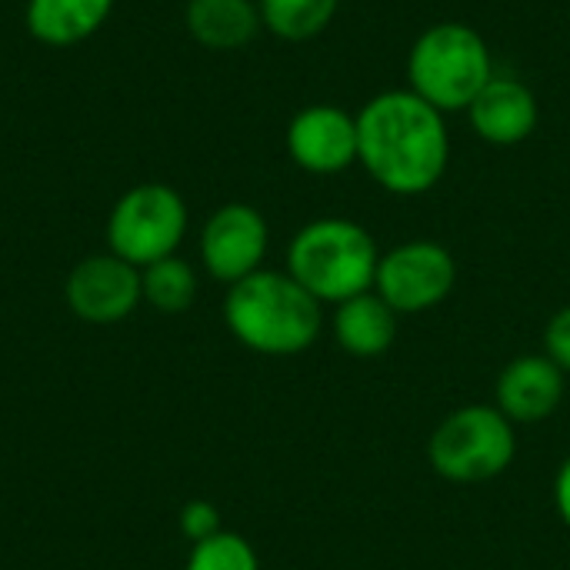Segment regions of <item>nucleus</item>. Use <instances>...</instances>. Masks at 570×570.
Returning <instances> with one entry per match:
<instances>
[{
	"mask_svg": "<svg viewBox=\"0 0 570 570\" xmlns=\"http://www.w3.org/2000/svg\"><path fill=\"white\" fill-rule=\"evenodd\" d=\"M114 10V0H27L23 23L47 47H73L94 37Z\"/></svg>",
	"mask_w": 570,
	"mask_h": 570,
	"instance_id": "obj_15",
	"label": "nucleus"
},
{
	"mask_svg": "<svg viewBox=\"0 0 570 570\" xmlns=\"http://www.w3.org/2000/svg\"><path fill=\"white\" fill-rule=\"evenodd\" d=\"M564 401V371L548 354L514 357L498 377V411L511 424L548 421Z\"/></svg>",
	"mask_w": 570,
	"mask_h": 570,
	"instance_id": "obj_12",
	"label": "nucleus"
},
{
	"mask_svg": "<svg viewBox=\"0 0 570 570\" xmlns=\"http://www.w3.org/2000/svg\"><path fill=\"white\" fill-rule=\"evenodd\" d=\"M494 77V57L481 30L461 20L424 27L407 50V90L448 114H464Z\"/></svg>",
	"mask_w": 570,
	"mask_h": 570,
	"instance_id": "obj_4",
	"label": "nucleus"
},
{
	"mask_svg": "<svg viewBox=\"0 0 570 570\" xmlns=\"http://www.w3.org/2000/svg\"><path fill=\"white\" fill-rule=\"evenodd\" d=\"M357 164L387 194L434 190L451 164L448 117L407 87L374 94L357 110Z\"/></svg>",
	"mask_w": 570,
	"mask_h": 570,
	"instance_id": "obj_1",
	"label": "nucleus"
},
{
	"mask_svg": "<svg viewBox=\"0 0 570 570\" xmlns=\"http://www.w3.org/2000/svg\"><path fill=\"white\" fill-rule=\"evenodd\" d=\"M397 311L377 294L364 291L334 311V337L351 357H381L397 337Z\"/></svg>",
	"mask_w": 570,
	"mask_h": 570,
	"instance_id": "obj_14",
	"label": "nucleus"
},
{
	"mask_svg": "<svg viewBox=\"0 0 570 570\" xmlns=\"http://www.w3.org/2000/svg\"><path fill=\"white\" fill-rule=\"evenodd\" d=\"M220 514L210 501H187L184 511H180V534L190 541V544H200L214 534H220Z\"/></svg>",
	"mask_w": 570,
	"mask_h": 570,
	"instance_id": "obj_19",
	"label": "nucleus"
},
{
	"mask_svg": "<svg viewBox=\"0 0 570 570\" xmlns=\"http://www.w3.org/2000/svg\"><path fill=\"white\" fill-rule=\"evenodd\" d=\"M184 27L204 50L217 53L240 50L264 30L257 0H187Z\"/></svg>",
	"mask_w": 570,
	"mask_h": 570,
	"instance_id": "obj_13",
	"label": "nucleus"
},
{
	"mask_svg": "<svg viewBox=\"0 0 570 570\" xmlns=\"http://www.w3.org/2000/svg\"><path fill=\"white\" fill-rule=\"evenodd\" d=\"M271 247V227L250 204H220L200 227L197 250L204 271L220 284H237L264 267Z\"/></svg>",
	"mask_w": 570,
	"mask_h": 570,
	"instance_id": "obj_8",
	"label": "nucleus"
},
{
	"mask_svg": "<svg viewBox=\"0 0 570 570\" xmlns=\"http://www.w3.org/2000/svg\"><path fill=\"white\" fill-rule=\"evenodd\" d=\"M544 347H548V357L570 374V304L568 307H561L554 317H551V324H548V331H544Z\"/></svg>",
	"mask_w": 570,
	"mask_h": 570,
	"instance_id": "obj_20",
	"label": "nucleus"
},
{
	"mask_svg": "<svg viewBox=\"0 0 570 570\" xmlns=\"http://www.w3.org/2000/svg\"><path fill=\"white\" fill-rule=\"evenodd\" d=\"M458 261L438 240H404L381 254L374 291L397 314H424L451 297Z\"/></svg>",
	"mask_w": 570,
	"mask_h": 570,
	"instance_id": "obj_7",
	"label": "nucleus"
},
{
	"mask_svg": "<svg viewBox=\"0 0 570 570\" xmlns=\"http://www.w3.org/2000/svg\"><path fill=\"white\" fill-rule=\"evenodd\" d=\"M197 271L184 257H164L140 271V291L144 304H150L160 314H184L197 301Z\"/></svg>",
	"mask_w": 570,
	"mask_h": 570,
	"instance_id": "obj_17",
	"label": "nucleus"
},
{
	"mask_svg": "<svg viewBox=\"0 0 570 570\" xmlns=\"http://www.w3.org/2000/svg\"><path fill=\"white\" fill-rule=\"evenodd\" d=\"M377 264V240L351 217H317L287 244V274L321 304L334 307L374 291Z\"/></svg>",
	"mask_w": 570,
	"mask_h": 570,
	"instance_id": "obj_3",
	"label": "nucleus"
},
{
	"mask_svg": "<svg viewBox=\"0 0 570 570\" xmlns=\"http://www.w3.org/2000/svg\"><path fill=\"white\" fill-rule=\"evenodd\" d=\"M464 114L471 120V130L491 147H518L541 124L538 94L524 80L508 73H494Z\"/></svg>",
	"mask_w": 570,
	"mask_h": 570,
	"instance_id": "obj_11",
	"label": "nucleus"
},
{
	"mask_svg": "<svg viewBox=\"0 0 570 570\" xmlns=\"http://www.w3.org/2000/svg\"><path fill=\"white\" fill-rule=\"evenodd\" d=\"M554 501H558V514L570 528V458L561 464L558 481H554Z\"/></svg>",
	"mask_w": 570,
	"mask_h": 570,
	"instance_id": "obj_21",
	"label": "nucleus"
},
{
	"mask_svg": "<svg viewBox=\"0 0 570 570\" xmlns=\"http://www.w3.org/2000/svg\"><path fill=\"white\" fill-rule=\"evenodd\" d=\"M184 570H261V561L247 538L234 531H220L190 548Z\"/></svg>",
	"mask_w": 570,
	"mask_h": 570,
	"instance_id": "obj_18",
	"label": "nucleus"
},
{
	"mask_svg": "<svg viewBox=\"0 0 570 570\" xmlns=\"http://www.w3.org/2000/svg\"><path fill=\"white\" fill-rule=\"evenodd\" d=\"M514 424L488 404H468L448 414L428 441L431 468L454 484H481L514 464Z\"/></svg>",
	"mask_w": 570,
	"mask_h": 570,
	"instance_id": "obj_5",
	"label": "nucleus"
},
{
	"mask_svg": "<svg viewBox=\"0 0 570 570\" xmlns=\"http://www.w3.org/2000/svg\"><path fill=\"white\" fill-rule=\"evenodd\" d=\"M284 144L301 170L314 177L344 174L357 164V114L337 104H307L291 117Z\"/></svg>",
	"mask_w": 570,
	"mask_h": 570,
	"instance_id": "obj_10",
	"label": "nucleus"
},
{
	"mask_svg": "<svg viewBox=\"0 0 570 570\" xmlns=\"http://www.w3.org/2000/svg\"><path fill=\"white\" fill-rule=\"evenodd\" d=\"M187 224V200L170 184H137L124 190L110 207L107 250L144 271L180 250Z\"/></svg>",
	"mask_w": 570,
	"mask_h": 570,
	"instance_id": "obj_6",
	"label": "nucleus"
},
{
	"mask_svg": "<svg viewBox=\"0 0 570 570\" xmlns=\"http://www.w3.org/2000/svg\"><path fill=\"white\" fill-rule=\"evenodd\" d=\"M227 331L250 351L291 357L307 351L324 327V304L287 271H267L237 281L224 297Z\"/></svg>",
	"mask_w": 570,
	"mask_h": 570,
	"instance_id": "obj_2",
	"label": "nucleus"
},
{
	"mask_svg": "<svg viewBox=\"0 0 570 570\" xmlns=\"http://www.w3.org/2000/svg\"><path fill=\"white\" fill-rule=\"evenodd\" d=\"M63 301L73 317L87 324H117L130 317L140 301V267L120 261L117 254H90L73 264L63 281Z\"/></svg>",
	"mask_w": 570,
	"mask_h": 570,
	"instance_id": "obj_9",
	"label": "nucleus"
},
{
	"mask_svg": "<svg viewBox=\"0 0 570 570\" xmlns=\"http://www.w3.org/2000/svg\"><path fill=\"white\" fill-rule=\"evenodd\" d=\"M257 10L267 33L287 43H304L334 23L341 0H257Z\"/></svg>",
	"mask_w": 570,
	"mask_h": 570,
	"instance_id": "obj_16",
	"label": "nucleus"
}]
</instances>
